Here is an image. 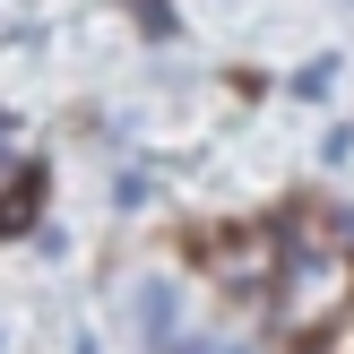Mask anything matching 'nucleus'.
<instances>
[{
  "label": "nucleus",
  "instance_id": "obj_1",
  "mask_svg": "<svg viewBox=\"0 0 354 354\" xmlns=\"http://www.w3.org/2000/svg\"><path fill=\"white\" fill-rule=\"evenodd\" d=\"M138 328H147V346H165V337H182V294H173V277H147L138 286Z\"/></svg>",
  "mask_w": 354,
  "mask_h": 354
},
{
  "label": "nucleus",
  "instance_id": "obj_4",
  "mask_svg": "<svg viewBox=\"0 0 354 354\" xmlns=\"http://www.w3.org/2000/svg\"><path fill=\"white\" fill-rule=\"evenodd\" d=\"M156 354H225V346H216V337H165Z\"/></svg>",
  "mask_w": 354,
  "mask_h": 354
},
{
  "label": "nucleus",
  "instance_id": "obj_5",
  "mask_svg": "<svg viewBox=\"0 0 354 354\" xmlns=\"http://www.w3.org/2000/svg\"><path fill=\"white\" fill-rule=\"evenodd\" d=\"M225 354H251V346H225Z\"/></svg>",
  "mask_w": 354,
  "mask_h": 354
},
{
  "label": "nucleus",
  "instance_id": "obj_3",
  "mask_svg": "<svg viewBox=\"0 0 354 354\" xmlns=\"http://www.w3.org/2000/svg\"><path fill=\"white\" fill-rule=\"evenodd\" d=\"M147 199V173H113V207H138Z\"/></svg>",
  "mask_w": 354,
  "mask_h": 354
},
{
  "label": "nucleus",
  "instance_id": "obj_2",
  "mask_svg": "<svg viewBox=\"0 0 354 354\" xmlns=\"http://www.w3.org/2000/svg\"><path fill=\"white\" fill-rule=\"evenodd\" d=\"M337 52H328V61H303V69H294V95H303V104H328V86H337Z\"/></svg>",
  "mask_w": 354,
  "mask_h": 354
}]
</instances>
